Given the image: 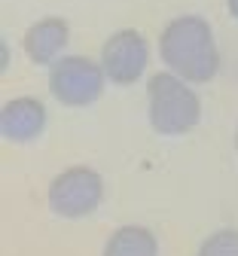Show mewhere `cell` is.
<instances>
[{
    "label": "cell",
    "instance_id": "obj_7",
    "mask_svg": "<svg viewBox=\"0 0 238 256\" xmlns=\"http://www.w3.org/2000/svg\"><path fill=\"white\" fill-rule=\"evenodd\" d=\"M0 125H4V134L16 144L34 140L37 134H43L46 128V107L37 98H16L4 104V116H0Z\"/></svg>",
    "mask_w": 238,
    "mask_h": 256
},
{
    "label": "cell",
    "instance_id": "obj_4",
    "mask_svg": "<svg viewBox=\"0 0 238 256\" xmlns=\"http://www.w3.org/2000/svg\"><path fill=\"white\" fill-rule=\"evenodd\" d=\"M101 198H104V180L86 165L67 168L49 183V208L67 220L89 216L101 204Z\"/></svg>",
    "mask_w": 238,
    "mask_h": 256
},
{
    "label": "cell",
    "instance_id": "obj_10",
    "mask_svg": "<svg viewBox=\"0 0 238 256\" xmlns=\"http://www.w3.org/2000/svg\"><path fill=\"white\" fill-rule=\"evenodd\" d=\"M229 4V12H232V18H238V0H226Z\"/></svg>",
    "mask_w": 238,
    "mask_h": 256
},
{
    "label": "cell",
    "instance_id": "obj_5",
    "mask_svg": "<svg viewBox=\"0 0 238 256\" xmlns=\"http://www.w3.org/2000/svg\"><path fill=\"white\" fill-rule=\"evenodd\" d=\"M147 40L138 34V30H116L113 37H107V43L101 46V68H104L107 80H113L116 86H131L138 82L144 68H147Z\"/></svg>",
    "mask_w": 238,
    "mask_h": 256
},
{
    "label": "cell",
    "instance_id": "obj_9",
    "mask_svg": "<svg viewBox=\"0 0 238 256\" xmlns=\"http://www.w3.org/2000/svg\"><path fill=\"white\" fill-rule=\"evenodd\" d=\"M195 256H238V229L214 232L211 238H205Z\"/></svg>",
    "mask_w": 238,
    "mask_h": 256
},
{
    "label": "cell",
    "instance_id": "obj_2",
    "mask_svg": "<svg viewBox=\"0 0 238 256\" xmlns=\"http://www.w3.org/2000/svg\"><path fill=\"white\" fill-rule=\"evenodd\" d=\"M147 98H150V122L159 134L177 138L186 134L201 119V101L189 88V80L171 74H153L147 82Z\"/></svg>",
    "mask_w": 238,
    "mask_h": 256
},
{
    "label": "cell",
    "instance_id": "obj_6",
    "mask_svg": "<svg viewBox=\"0 0 238 256\" xmlns=\"http://www.w3.org/2000/svg\"><path fill=\"white\" fill-rule=\"evenodd\" d=\"M67 37H71L67 22L58 18V16H46V18L34 22V24L25 30L22 49H25V55H28L34 64H52V61L61 55V49L67 46Z\"/></svg>",
    "mask_w": 238,
    "mask_h": 256
},
{
    "label": "cell",
    "instance_id": "obj_1",
    "mask_svg": "<svg viewBox=\"0 0 238 256\" xmlns=\"http://www.w3.org/2000/svg\"><path fill=\"white\" fill-rule=\"evenodd\" d=\"M159 55L168 70L189 82H208L220 70L214 30L201 16H180L168 24L159 37Z\"/></svg>",
    "mask_w": 238,
    "mask_h": 256
},
{
    "label": "cell",
    "instance_id": "obj_11",
    "mask_svg": "<svg viewBox=\"0 0 238 256\" xmlns=\"http://www.w3.org/2000/svg\"><path fill=\"white\" fill-rule=\"evenodd\" d=\"M235 144H238V140H235Z\"/></svg>",
    "mask_w": 238,
    "mask_h": 256
},
{
    "label": "cell",
    "instance_id": "obj_8",
    "mask_svg": "<svg viewBox=\"0 0 238 256\" xmlns=\"http://www.w3.org/2000/svg\"><path fill=\"white\" fill-rule=\"evenodd\" d=\"M104 256H159V241L144 226H122L107 238Z\"/></svg>",
    "mask_w": 238,
    "mask_h": 256
},
{
    "label": "cell",
    "instance_id": "obj_3",
    "mask_svg": "<svg viewBox=\"0 0 238 256\" xmlns=\"http://www.w3.org/2000/svg\"><path fill=\"white\" fill-rule=\"evenodd\" d=\"M104 68L101 61H92L86 55H67L52 61L49 70V92L67 107H89L104 92Z\"/></svg>",
    "mask_w": 238,
    "mask_h": 256
}]
</instances>
